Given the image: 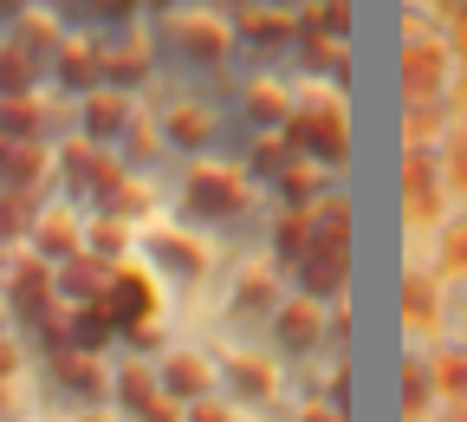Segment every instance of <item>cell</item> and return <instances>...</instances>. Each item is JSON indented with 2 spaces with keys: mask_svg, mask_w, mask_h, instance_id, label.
<instances>
[{
  "mask_svg": "<svg viewBox=\"0 0 467 422\" xmlns=\"http://www.w3.org/2000/svg\"><path fill=\"white\" fill-rule=\"evenodd\" d=\"M104 306H110V319L124 325V332H137V325H156V286H150V273H143V267H110Z\"/></svg>",
  "mask_w": 467,
  "mask_h": 422,
  "instance_id": "obj_1",
  "label": "cell"
},
{
  "mask_svg": "<svg viewBox=\"0 0 467 422\" xmlns=\"http://www.w3.org/2000/svg\"><path fill=\"white\" fill-rule=\"evenodd\" d=\"M402 325H409V338L441 332V273L435 267H409V280H402Z\"/></svg>",
  "mask_w": 467,
  "mask_h": 422,
  "instance_id": "obj_2",
  "label": "cell"
},
{
  "mask_svg": "<svg viewBox=\"0 0 467 422\" xmlns=\"http://www.w3.org/2000/svg\"><path fill=\"white\" fill-rule=\"evenodd\" d=\"M189 208L195 215H241L247 208V183H241V175H227V169H214V163H202L189 175Z\"/></svg>",
  "mask_w": 467,
  "mask_h": 422,
  "instance_id": "obj_3",
  "label": "cell"
},
{
  "mask_svg": "<svg viewBox=\"0 0 467 422\" xmlns=\"http://www.w3.org/2000/svg\"><path fill=\"white\" fill-rule=\"evenodd\" d=\"M162 390L175 396V403H195V396H214V364H208V357L202 351H182V344H175L169 357H162Z\"/></svg>",
  "mask_w": 467,
  "mask_h": 422,
  "instance_id": "obj_4",
  "label": "cell"
},
{
  "mask_svg": "<svg viewBox=\"0 0 467 422\" xmlns=\"http://www.w3.org/2000/svg\"><path fill=\"white\" fill-rule=\"evenodd\" d=\"M325 312H318V299L306 292V299H279V312H273V332H279V344L285 351H312L318 338H325Z\"/></svg>",
  "mask_w": 467,
  "mask_h": 422,
  "instance_id": "obj_5",
  "label": "cell"
},
{
  "mask_svg": "<svg viewBox=\"0 0 467 422\" xmlns=\"http://www.w3.org/2000/svg\"><path fill=\"white\" fill-rule=\"evenodd\" d=\"M227 384H234V396H241V403H273V396H279V364H273V357H260V351H234V357H227Z\"/></svg>",
  "mask_w": 467,
  "mask_h": 422,
  "instance_id": "obj_6",
  "label": "cell"
},
{
  "mask_svg": "<svg viewBox=\"0 0 467 422\" xmlns=\"http://www.w3.org/2000/svg\"><path fill=\"white\" fill-rule=\"evenodd\" d=\"M14 312H20L26 325H39V319L52 312V267H46V260L14 267Z\"/></svg>",
  "mask_w": 467,
  "mask_h": 422,
  "instance_id": "obj_7",
  "label": "cell"
},
{
  "mask_svg": "<svg viewBox=\"0 0 467 422\" xmlns=\"http://www.w3.org/2000/svg\"><path fill=\"white\" fill-rule=\"evenodd\" d=\"M52 364H58V384H72V390H85V396H104V390H110L98 351H85V344H58Z\"/></svg>",
  "mask_w": 467,
  "mask_h": 422,
  "instance_id": "obj_8",
  "label": "cell"
},
{
  "mask_svg": "<svg viewBox=\"0 0 467 422\" xmlns=\"http://www.w3.org/2000/svg\"><path fill=\"white\" fill-rule=\"evenodd\" d=\"M435 371H429V357H409L402 364V422H435Z\"/></svg>",
  "mask_w": 467,
  "mask_h": 422,
  "instance_id": "obj_9",
  "label": "cell"
},
{
  "mask_svg": "<svg viewBox=\"0 0 467 422\" xmlns=\"http://www.w3.org/2000/svg\"><path fill=\"white\" fill-rule=\"evenodd\" d=\"M429 371H435V390L441 403H467V344H448L429 357Z\"/></svg>",
  "mask_w": 467,
  "mask_h": 422,
  "instance_id": "obj_10",
  "label": "cell"
},
{
  "mask_svg": "<svg viewBox=\"0 0 467 422\" xmlns=\"http://www.w3.org/2000/svg\"><path fill=\"white\" fill-rule=\"evenodd\" d=\"M110 390L124 396V403H130V416H143V409H150V403L162 396V377H156L150 364H124V371L110 377Z\"/></svg>",
  "mask_w": 467,
  "mask_h": 422,
  "instance_id": "obj_11",
  "label": "cell"
},
{
  "mask_svg": "<svg viewBox=\"0 0 467 422\" xmlns=\"http://www.w3.org/2000/svg\"><path fill=\"white\" fill-rule=\"evenodd\" d=\"M156 254H162L175 273H189V280L208 273V248H202V240H189V234H156Z\"/></svg>",
  "mask_w": 467,
  "mask_h": 422,
  "instance_id": "obj_12",
  "label": "cell"
},
{
  "mask_svg": "<svg viewBox=\"0 0 467 422\" xmlns=\"http://www.w3.org/2000/svg\"><path fill=\"white\" fill-rule=\"evenodd\" d=\"M110 332H117V319H110V306H104V299H85V306L72 312V344L98 351V344H104Z\"/></svg>",
  "mask_w": 467,
  "mask_h": 422,
  "instance_id": "obj_13",
  "label": "cell"
},
{
  "mask_svg": "<svg viewBox=\"0 0 467 422\" xmlns=\"http://www.w3.org/2000/svg\"><path fill=\"white\" fill-rule=\"evenodd\" d=\"M58 286H66V292H85V299H104L110 267H98V254H72V260H66V273H58Z\"/></svg>",
  "mask_w": 467,
  "mask_h": 422,
  "instance_id": "obj_14",
  "label": "cell"
},
{
  "mask_svg": "<svg viewBox=\"0 0 467 422\" xmlns=\"http://www.w3.org/2000/svg\"><path fill=\"white\" fill-rule=\"evenodd\" d=\"M312 240H318V215H306V208H292L285 221H279V254L299 267L306 254H312Z\"/></svg>",
  "mask_w": 467,
  "mask_h": 422,
  "instance_id": "obj_15",
  "label": "cell"
},
{
  "mask_svg": "<svg viewBox=\"0 0 467 422\" xmlns=\"http://www.w3.org/2000/svg\"><path fill=\"white\" fill-rule=\"evenodd\" d=\"M435 273H441V280H454V273H467V221H454V227H441V248H435Z\"/></svg>",
  "mask_w": 467,
  "mask_h": 422,
  "instance_id": "obj_16",
  "label": "cell"
},
{
  "mask_svg": "<svg viewBox=\"0 0 467 422\" xmlns=\"http://www.w3.org/2000/svg\"><path fill=\"white\" fill-rule=\"evenodd\" d=\"M241 306L279 312V299H273V273H266V267H247V280H241Z\"/></svg>",
  "mask_w": 467,
  "mask_h": 422,
  "instance_id": "obj_17",
  "label": "cell"
},
{
  "mask_svg": "<svg viewBox=\"0 0 467 422\" xmlns=\"http://www.w3.org/2000/svg\"><path fill=\"white\" fill-rule=\"evenodd\" d=\"M441 72H448V58H435V46H416V52H409V79H416V91H429Z\"/></svg>",
  "mask_w": 467,
  "mask_h": 422,
  "instance_id": "obj_18",
  "label": "cell"
},
{
  "mask_svg": "<svg viewBox=\"0 0 467 422\" xmlns=\"http://www.w3.org/2000/svg\"><path fill=\"white\" fill-rule=\"evenodd\" d=\"M189 422H241V416H234V403H221V396H195Z\"/></svg>",
  "mask_w": 467,
  "mask_h": 422,
  "instance_id": "obj_19",
  "label": "cell"
},
{
  "mask_svg": "<svg viewBox=\"0 0 467 422\" xmlns=\"http://www.w3.org/2000/svg\"><path fill=\"white\" fill-rule=\"evenodd\" d=\"M143 422H189V409H175V396L162 390V396H156V403L143 409Z\"/></svg>",
  "mask_w": 467,
  "mask_h": 422,
  "instance_id": "obj_20",
  "label": "cell"
},
{
  "mask_svg": "<svg viewBox=\"0 0 467 422\" xmlns=\"http://www.w3.org/2000/svg\"><path fill=\"white\" fill-rule=\"evenodd\" d=\"M299 422H350V416H344L337 403H306V409H299Z\"/></svg>",
  "mask_w": 467,
  "mask_h": 422,
  "instance_id": "obj_21",
  "label": "cell"
},
{
  "mask_svg": "<svg viewBox=\"0 0 467 422\" xmlns=\"http://www.w3.org/2000/svg\"><path fill=\"white\" fill-rule=\"evenodd\" d=\"M0 377H20V344L0 338Z\"/></svg>",
  "mask_w": 467,
  "mask_h": 422,
  "instance_id": "obj_22",
  "label": "cell"
},
{
  "mask_svg": "<svg viewBox=\"0 0 467 422\" xmlns=\"http://www.w3.org/2000/svg\"><path fill=\"white\" fill-rule=\"evenodd\" d=\"M91 124H98V131L117 124V98H98V104H91Z\"/></svg>",
  "mask_w": 467,
  "mask_h": 422,
  "instance_id": "obj_23",
  "label": "cell"
},
{
  "mask_svg": "<svg viewBox=\"0 0 467 422\" xmlns=\"http://www.w3.org/2000/svg\"><path fill=\"white\" fill-rule=\"evenodd\" d=\"M98 7H104V14H124V7H130V0H98Z\"/></svg>",
  "mask_w": 467,
  "mask_h": 422,
  "instance_id": "obj_24",
  "label": "cell"
},
{
  "mask_svg": "<svg viewBox=\"0 0 467 422\" xmlns=\"http://www.w3.org/2000/svg\"><path fill=\"white\" fill-rule=\"evenodd\" d=\"M78 422H117V416H104V409H85V416H78Z\"/></svg>",
  "mask_w": 467,
  "mask_h": 422,
  "instance_id": "obj_25",
  "label": "cell"
},
{
  "mask_svg": "<svg viewBox=\"0 0 467 422\" xmlns=\"http://www.w3.org/2000/svg\"><path fill=\"white\" fill-rule=\"evenodd\" d=\"M461 344H467V312H461Z\"/></svg>",
  "mask_w": 467,
  "mask_h": 422,
  "instance_id": "obj_26",
  "label": "cell"
}]
</instances>
